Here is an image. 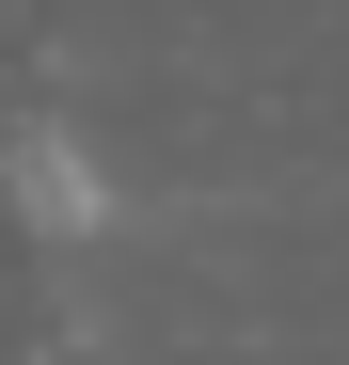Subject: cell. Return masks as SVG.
<instances>
[{
    "label": "cell",
    "instance_id": "1",
    "mask_svg": "<svg viewBox=\"0 0 349 365\" xmlns=\"http://www.w3.org/2000/svg\"><path fill=\"white\" fill-rule=\"evenodd\" d=\"M16 207H32L48 238H95V222H111V191H95L80 143H16Z\"/></svg>",
    "mask_w": 349,
    "mask_h": 365
}]
</instances>
